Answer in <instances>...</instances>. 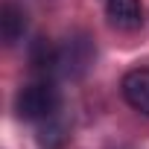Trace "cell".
<instances>
[{
  "label": "cell",
  "mask_w": 149,
  "mask_h": 149,
  "mask_svg": "<svg viewBox=\"0 0 149 149\" xmlns=\"http://www.w3.org/2000/svg\"><path fill=\"white\" fill-rule=\"evenodd\" d=\"M58 105H61V94L50 79H35V82L24 85L15 97L18 117L29 120V123H44V120L56 117Z\"/></svg>",
  "instance_id": "6da1fadb"
},
{
  "label": "cell",
  "mask_w": 149,
  "mask_h": 149,
  "mask_svg": "<svg viewBox=\"0 0 149 149\" xmlns=\"http://www.w3.org/2000/svg\"><path fill=\"white\" fill-rule=\"evenodd\" d=\"M94 56H97V50H94L91 35L76 32V35H70V38L58 47V67H56V70L61 73V76L79 79V76H85L88 67L94 64Z\"/></svg>",
  "instance_id": "7a4b0ae2"
},
{
  "label": "cell",
  "mask_w": 149,
  "mask_h": 149,
  "mask_svg": "<svg viewBox=\"0 0 149 149\" xmlns=\"http://www.w3.org/2000/svg\"><path fill=\"white\" fill-rule=\"evenodd\" d=\"M126 102L132 108H137L140 114L149 117V67H137V70H129L123 76V85H120Z\"/></svg>",
  "instance_id": "3957f363"
},
{
  "label": "cell",
  "mask_w": 149,
  "mask_h": 149,
  "mask_svg": "<svg viewBox=\"0 0 149 149\" xmlns=\"http://www.w3.org/2000/svg\"><path fill=\"white\" fill-rule=\"evenodd\" d=\"M105 15L117 29H137L143 24V3L140 0H105Z\"/></svg>",
  "instance_id": "277c9868"
},
{
  "label": "cell",
  "mask_w": 149,
  "mask_h": 149,
  "mask_svg": "<svg viewBox=\"0 0 149 149\" xmlns=\"http://www.w3.org/2000/svg\"><path fill=\"white\" fill-rule=\"evenodd\" d=\"M26 32V12L15 3H3V9H0V35H3V41L12 47L24 38Z\"/></svg>",
  "instance_id": "5b68a950"
},
{
  "label": "cell",
  "mask_w": 149,
  "mask_h": 149,
  "mask_svg": "<svg viewBox=\"0 0 149 149\" xmlns=\"http://www.w3.org/2000/svg\"><path fill=\"white\" fill-rule=\"evenodd\" d=\"M29 64L38 73H50L58 67V47H53L47 38H35L29 44Z\"/></svg>",
  "instance_id": "8992f818"
},
{
  "label": "cell",
  "mask_w": 149,
  "mask_h": 149,
  "mask_svg": "<svg viewBox=\"0 0 149 149\" xmlns=\"http://www.w3.org/2000/svg\"><path fill=\"white\" fill-rule=\"evenodd\" d=\"M67 140H70V129H67V123L58 120V117L44 120V126L38 129V146H41V149H64Z\"/></svg>",
  "instance_id": "52a82bcc"
}]
</instances>
